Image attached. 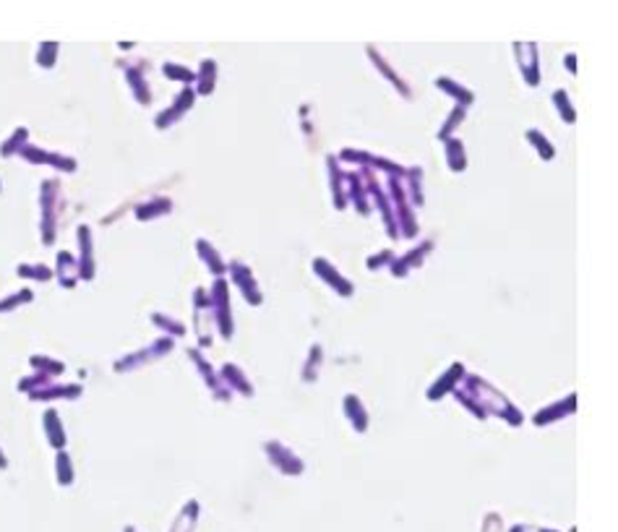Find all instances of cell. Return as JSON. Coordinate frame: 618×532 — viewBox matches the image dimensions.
Segmentation results:
<instances>
[{"instance_id":"cell-1","label":"cell","mask_w":618,"mask_h":532,"mask_svg":"<svg viewBox=\"0 0 618 532\" xmlns=\"http://www.w3.org/2000/svg\"><path fill=\"white\" fill-rule=\"evenodd\" d=\"M514 50H517V60H519V68H522V76L530 87H538L540 84V68H538V45L535 42H514Z\"/></svg>"},{"instance_id":"cell-2","label":"cell","mask_w":618,"mask_h":532,"mask_svg":"<svg viewBox=\"0 0 618 532\" xmlns=\"http://www.w3.org/2000/svg\"><path fill=\"white\" fill-rule=\"evenodd\" d=\"M368 57H370V60H373V65H376L378 71L384 73L386 79H389V81H392V84H394V87L399 89V92H402V97H409V87H407V84H404V81L399 79V73L394 71L392 65H389V63H386V60H384V57H381V52H378L376 48H370V45H368Z\"/></svg>"},{"instance_id":"cell-3","label":"cell","mask_w":618,"mask_h":532,"mask_svg":"<svg viewBox=\"0 0 618 532\" xmlns=\"http://www.w3.org/2000/svg\"><path fill=\"white\" fill-rule=\"evenodd\" d=\"M446 162H449L451 172H465L467 170L465 144H462L459 138H449V141H446Z\"/></svg>"},{"instance_id":"cell-4","label":"cell","mask_w":618,"mask_h":532,"mask_svg":"<svg viewBox=\"0 0 618 532\" xmlns=\"http://www.w3.org/2000/svg\"><path fill=\"white\" fill-rule=\"evenodd\" d=\"M329 172H331V194H334V204H337V209H345V191H342V186H345V172L339 170L337 160L334 157H329Z\"/></svg>"},{"instance_id":"cell-5","label":"cell","mask_w":618,"mask_h":532,"mask_svg":"<svg viewBox=\"0 0 618 532\" xmlns=\"http://www.w3.org/2000/svg\"><path fill=\"white\" fill-rule=\"evenodd\" d=\"M436 87L443 89V92H449L451 97L459 99V105H462V107L473 105V102H475L473 92H470V89H465V87H459V84H454L451 79H436Z\"/></svg>"},{"instance_id":"cell-6","label":"cell","mask_w":618,"mask_h":532,"mask_svg":"<svg viewBox=\"0 0 618 532\" xmlns=\"http://www.w3.org/2000/svg\"><path fill=\"white\" fill-rule=\"evenodd\" d=\"M524 136H527V141H530L532 146H535V149H538V154L540 157H543V160L546 162H551L556 157V149H553V144H551V141H548L546 136H543V133H540L538 128H530L527 131V133H524Z\"/></svg>"},{"instance_id":"cell-7","label":"cell","mask_w":618,"mask_h":532,"mask_svg":"<svg viewBox=\"0 0 618 532\" xmlns=\"http://www.w3.org/2000/svg\"><path fill=\"white\" fill-rule=\"evenodd\" d=\"M553 105H556V110L561 113V118L566 123H574V121H577V110L571 107L569 92H566V89H556V92H553Z\"/></svg>"},{"instance_id":"cell-8","label":"cell","mask_w":618,"mask_h":532,"mask_svg":"<svg viewBox=\"0 0 618 532\" xmlns=\"http://www.w3.org/2000/svg\"><path fill=\"white\" fill-rule=\"evenodd\" d=\"M462 121H465V107L457 105V107H454V110H451V113H449V121L443 123V128L438 131V138H441V141H449V138H451V131L457 128V126H459V123H462Z\"/></svg>"},{"instance_id":"cell-9","label":"cell","mask_w":618,"mask_h":532,"mask_svg":"<svg viewBox=\"0 0 618 532\" xmlns=\"http://www.w3.org/2000/svg\"><path fill=\"white\" fill-rule=\"evenodd\" d=\"M404 177H409V186H412V191H409V196H412V201L423 204V191H420V177H423V170L420 167H409L404 170Z\"/></svg>"},{"instance_id":"cell-10","label":"cell","mask_w":618,"mask_h":532,"mask_svg":"<svg viewBox=\"0 0 618 532\" xmlns=\"http://www.w3.org/2000/svg\"><path fill=\"white\" fill-rule=\"evenodd\" d=\"M512 532H556V530H543V527H527V524H517V527H512Z\"/></svg>"},{"instance_id":"cell-11","label":"cell","mask_w":618,"mask_h":532,"mask_svg":"<svg viewBox=\"0 0 618 532\" xmlns=\"http://www.w3.org/2000/svg\"><path fill=\"white\" fill-rule=\"evenodd\" d=\"M563 63H566L569 73H577V55H574V52H569V55L563 57Z\"/></svg>"},{"instance_id":"cell-12","label":"cell","mask_w":618,"mask_h":532,"mask_svg":"<svg viewBox=\"0 0 618 532\" xmlns=\"http://www.w3.org/2000/svg\"><path fill=\"white\" fill-rule=\"evenodd\" d=\"M571 532H577V530H571Z\"/></svg>"}]
</instances>
